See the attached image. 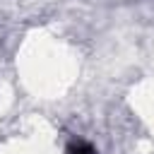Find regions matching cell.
<instances>
[{
  "instance_id": "obj_1",
  "label": "cell",
  "mask_w": 154,
  "mask_h": 154,
  "mask_svg": "<svg viewBox=\"0 0 154 154\" xmlns=\"http://www.w3.org/2000/svg\"><path fill=\"white\" fill-rule=\"evenodd\" d=\"M67 154H96L89 142H72L67 147Z\"/></svg>"
}]
</instances>
